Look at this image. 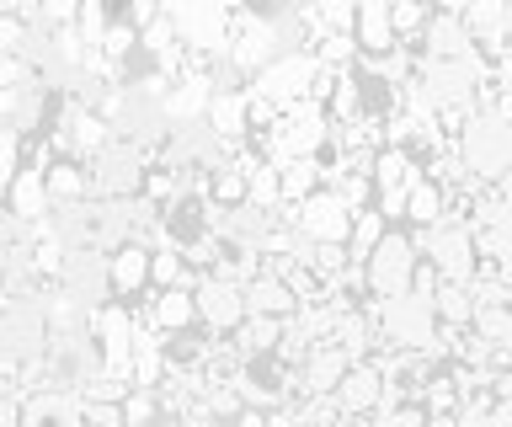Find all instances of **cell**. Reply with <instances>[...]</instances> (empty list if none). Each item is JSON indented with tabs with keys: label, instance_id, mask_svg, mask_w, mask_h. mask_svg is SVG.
<instances>
[{
	"label": "cell",
	"instance_id": "cell-1",
	"mask_svg": "<svg viewBox=\"0 0 512 427\" xmlns=\"http://www.w3.org/2000/svg\"><path fill=\"white\" fill-rule=\"evenodd\" d=\"M368 315L379 326V347H400V353H432L438 337V310L422 294H400V299H368Z\"/></svg>",
	"mask_w": 512,
	"mask_h": 427
},
{
	"label": "cell",
	"instance_id": "cell-2",
	"mask_svg": "<svg viewBox=\"0 0 512 427\" xmlns=\"http://www.w3.org/2000/svg\"><path fill=\"white\" fill-rule=\"evenodd\" d=\"M411 241H416V251H427V262L438 267V278H443V283H464V289H470V283L480 278V251H475L470 219L448 214L443 225L416 230Z\"/></svg>",
	"mask_w": 512,
	"mask_h": 427
},
{
	"label": "cell",
	"instance_id": "cell-3",
	"mask_svg": "<svg viewBox=\"0 0 512 427\" xmlns=\"http://www.w3.org/2000/svg\"><path fill=\"white\" fill-rule=\"evenodd\" d=\"M416 262H422L416 241H411L406 230H390V235H384V241L374 246V257L363 262V273H368V294H374V299H400V294H411Z\"/></svg>",
	"mask_w": 512,
	"mask_h": 427
},
{
	"label": "cell",
	"instance_id": "cell-4",
	"mask_svg": "<svg viewBox=\"0 0 512 427\" xmlns=\"http://www.w3.org/2000/svg\"><path fill=\"white\" fill-rule=\"evenodd\" d=\"M320 59L315 54H283V59H272V65L256 75V81L246 86L251 97H262V102H272L278 113H288L294 102H310V86L320 81Z\"/></svg>",
	"mask_w": 512,
	"mask_h": 427
},
{
	"label": "cell",
	"instance_id": "cell-5",
	"mask_svg": "<svg viewBox=\"0 0 512 427\" xmlns=\"http://www.w3.org/2000/svg\"><path fill=\"white\" fill-rule=\"evenodd\" d=\"M192 299H198V326L208 337H235V331L246 326V289H240V283H224V278L208 273L198 289H192Z\"/></svg>",
	"mask_w": 512,
	"mask_h": 427
},
{
	"label": "cell",
	"instance_id": "cell-6",
	"mask_svg": "<svg viewBox=\"0 0 512 427\" xmlns=\"http://www.w3.org/2000/svg\"><path fill=\"white\" fill-rule=\"evenodd\" d=\"M299 235L315 246H347L352 235V209L336 193H315L299 203Z\"/></svg>",
	"mask_w": 512,
	"mask_h": 427
},
{
	"label": "cell",
	"instance_id": "cell-7",
	"mask_svg": "<svg viewBox=\"0 0 512 427\" xmlns=\"http://www.w3.org/2000/svg\"><path fill=\"white\" fill-rule=\"evenodd\" d=\"M203 123L214 129L219 145H230V150L246 145V139H251V97H246V86H219Z\"/></svg>",
	"mask_w": 512,
	"mask_h": 427
},
{
	"label": "cell",
	"instance_id": "cell-8",
	"mask_svg": "<svg viewBox=\"0 0 512 427\" xmlns=\"http://www.w3.org/2000/svg\"><path fill=\"white\" fill-rule=\"evenodd\" d=\"M150 267H155V251L128 241L107 257V278H112V299H123V305H134L139 294H150Z\"/></svg>",
	"mask_w": 512,
	"mask_h": 427
},
{
	"label": "cell",
	"instance_id": "cell-9",
	"mask_svg": "<svg viewBox=\"0 0 512 427\" xmlns=\"http://www.w3.org/2000/svg\"><path fill=\"white\" fill-rule=\"evenodd\" d=\"M336 401H342V417L358 422L379 417V401H384V374L374 369V363H352V369L342 374V385H336Z\"/></svg>",
	"mask_w": 512,
	"mask_h": 427
},
{
	"label": "cell",
	"instance_id": "cell-10",
	"mask_svg": "<svg viewBox=\"0 0 512 427\" xmlns=\"http://www.w3.org/2000/svg\"><path fill=\"white\" fill-rule=\"evenodd\" d=\"M352 369V358L342 353V347L320 342L310 358L299 363V401H310V395H336V385H342V374ZM294 401V406H299Z\"/></svg>",
	"mask_w": 512,
	"mask_h": 427
},
{
	"label": "cell",
	"instance_id": "cell-11",
	"mask_svg": "<svg viewBox=\"0 0 512 427\" xmlns=\"http://www.w3.org/2000/svg\"><path fill=\"white\" fill-rule=\"evenodd\" d=\"M416 54H422V59H464V54H475V43H470V33H464V22H459V6L432 11V22H427L422 43H416Z\"/></svg>",
	"mask_w": 512,
	"mask_h": 427
},
{
	"label": "cell",
	"instance_id": "cell-12",
	"mask_svg": "<svg viewBox=\"0 0 512 427\" xmlns=\"http://www.w3.org/2000/svg\"><path fill=\"white\" fill-rule=\"evenodd\" d=\"M6 214L22 219V225H43L48 214H54V198H48V177L38 166H27L22 177L6 187Z\"/></svg>",
	"mask_w": 512,
	"mask_h": 427
},
{
	"label": "cell",
	"instance_id": "cell-13",
	"mask_svg": "<svg viewBox=\"0 0 512 427\" xmlns=\"http://www.w3.org/2000/svg\"><path fill=\"white\" fill-rule=\"evenodd\" d=\"M358 59H384V54H395L400 49V38H395V22H390V6L384 0H368V6H358Z\"/></svg>",
	"mask_w": 512,
	"mask_h": 427
},
{
	"label": "cell",
	"instance_id": "cell-14",
	"mask_svg": "<svg viewBox=\"0 0 512 427\" xmlns=\"http://www.w3.org/2000/svg\"><path fill=\"white\" fill-rule=\"evenodd\" d=\"M246 315H272V321H294L299 315V299L283 278H251L246 283Z\"/></svg>",
	"mask_w": 512,
	"mask_h": 427
},
{
	"label": "cell",
	"instance_id": "cell-15",
	"mask_svg": "<svg viewBox=\"0 0 512 427\" xmlns=\"http://www.w3.org/2000/svg\"><path fill=\"white\" fill-rule=\"evenodd\" d=\"M283 326L288 321H272V315H246V326L235 331V353L240 363H256V358H278V342H283Z\"/></svg>",
	"mask_w": 512,
	"mask_h": 427
},
{
	"label": "cell",
	"instance_id": "cell-16",
	"mask_svg": "<svg viewBox=\"0 0 512 427\" xmlns=\"http://www.w3.org/2000/svg\"><path fill=\"white\" fill-rule=\"evenodd\" d=\"M150 321L166 331V337L192 331V326H198V299H192V289H166V294L150 289Z\"/></svg>",
	"mask_w": 512,
	"mask_h": 427
},
{
	"label": "cell",
	"instance_id": "cell-17",
	"mask_svg": "<svg viewBox=\"0 0 512 427\" xmlns=\"http://www.w3.org/2000/svg\"><path fill=\"white\" fill-rule=\"evenodd\" d=\"M406 219L416 230H432V225H443L448 219V193L432 177H416L411 182V203H406Z\"/></svg>",
	"mask_w": 512,
	"mask_h": 427
},
{
	"label": "cell",
	"instance_id": "cell-18",
	"mask_svg": "<svg viewBox=\"0 0 512 427\" xmlns=\"http://www.w3.org/2000/svg\"><path fill=\"white\" fill-rule=\"evenodd\" d=\"M432 310H438V326L470 331L475 326V289H464V283H443L438 299H432Z\"/></svg>",
	"mask_w": 512,
	"mask_h": 427
},
{
	"label": "cell",
	"instance_id": "cell-19",
	"mask_svg": "<svg viewBox=\"0 0 512 427\" xmlns=\"http://www.w3.org/2000/svg\"><path fill=\"white\" fill-rule=\"evenodd\" d=\"M390 235V225H384V214L379 209H363V214H352V235H347V257L352 262H368L374 257V246Z\"/></svg>",
	"mask_w": 512,
	"mask_h": 427
},
{
	"label": "cell",
	"instance_id": "cell-20",
	"mask_svg": "<svg viewBox=\"0 0 512 427\" xmlns=\"http://www.w3.org/2000/svg\"><path fill=\"white\" fill-rule=\"evenodd\" d=\"M278 182H283V203H294V209H299L304 198L320 193V161H288L278 171Z\"/></svg>",
	"mask_w": 512,
	"mask_h": 427
},
{
	"label": "cell",
	"instance_id": "cell-21",
	"mask_svg": "<svg viewBox=\"0 0 512 427\" xmlns=\"http://www.w3.org/2000/svg\"><path fill=\"white\" fill-rule=\"evenodd\" d=\"M22 155H27V139L11 129V123H0V198H6V187L22 177Z\"/></svg>",
	"mask_w": 512,
	"mask_h": 427
},
{
	"label": "cell",
	"instance_id": "cell-22",
	"mask_svg": "<svg viewBox=\"0 0 512 427\" xmlns=\"http://www.w3.org/2000/svg\"><path fill=\"white\" fill-rule=\"evenodd\" d=\"M107 27H112V11H107V6H96V0H86V6H80V17H75V33L86 38L91 49H102Z\"/></svg>",
	"mask_w": 512,
	"mask_h": 427
},
{
	"label": "cell",
	"instance_id": "cell-23",
	"mask_svg": "<svg viewBox=\"0 0 512 427\" xmlns=\"http://www.w3.org/2000/svg\"><path fill=\"white\" fill-rule=\"evenodd\" d=\"M230 427H267V411H240Z\"/></svg>",
	"mask_w": 512,
	"mask_h": 427
},
{
	"label": "cell",
	"instance_id": "cell-24",
	"mask_svg": "<svg viewBox=\"0 0 512 427\" xmlns=\"http://www.w3.org/2000/svg\"><path fill=\"white\" fill-rule=\"evenodd\" d=\"M427 427H459V417H427Z\"/></svg>",
	"mask_w": 512,
	"mask_h": 427
},
{
	"label": "cell",
	"instance_id": "cell-25",
	"mask_svg": "<svg viewBox=\"0 0 512 427\" xmlns=\"http://www.w3.org/2000/svg\"><path fill=\"white\" fill-rule=\"evenodd\" d=\"M336 427H379V422H368V417H358V422H336Z\"/></svg>",
	"mask_w": 512,
	"mask_h": 427
}]
</instances>
